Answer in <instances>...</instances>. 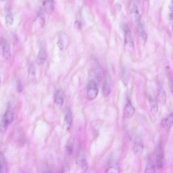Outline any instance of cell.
<instances>
[{"instance_id": "obj_18", "label": "cell", "mask_w": 173, "mask_h": 173, "mask_svg": "<svg viewBox=\"0 0 173 173\" xmlns=\"http://www.w3.org/2000/svg\"><path fill=\"white\" fill-rule=\"evenodd\" d=\"M137 31L138 33L140 36L141 37L142 39L144 41L146 40L147 36L146 33H145L144 29L141 22L140 23L136 24Z\"/></svg>"}, {"instance_id": "obj_17", "label": "cell", "mask_w": 173, "mask_h": 173, "mask_svg": "<svg viewBox=\"0 0 173 173\" xmlns=\"http://www.w3.org/2000/svg\"><path fill=\"white\" fill-rule=\"evenodd\" d=\"M158 97L159 101L162 103H165L166 100V94L163 88L159 87L158 89Z\"/></svg>"}, {"instance_id": "obj_16", "label": "cell", "mask_w": 173, "mask_h": 173, "mask_svg": "<svg viewBox=\"0 0 173 173\" xmlns=\"http://www.w3.org/2000/svg\"><path fill=\"white\" fill-rule=\"evenodd\" d=\"M65 120L67 125V130L69 129L72 123V116L69 109L66 110L65 115Z\"/></svg>"}, {"instance_id": "obj_2", "label": "cell", "mask_w": 173, "mask_h": 173, "mask_svg": "<svg viewBox=\"0 0 173 173\" xmlns=\"http://www.w3.org/2000/svg\"><path fill=\"white\" fill-rule=\"evenodd\" d=\"M13 118V113L11 108L9 106L2 117L1 125V131H4L6 130L12 122Z\"/></svg>"}, {"instance_id": "obj_25", "label": "cell", "mask_w": 173, "mask_h": 173, "mask_svg": "<svg viewBox=\"0 0 173 173\" xmlns=\"http://www.w3.org/2000/svg\"><path fill=\"white\" fill-rule=\"evenodd\" d=\"M168 8L170 12L169 16V19L171 20L173 19V0H172L170 3Z\"/></svg>"}, {"instance_id": "obj_19", "label": "cell", "mask_w": 173, "mask_h": 173, "mask_svg": "<svg viewBox=\"0 0 173 173\" xmlns=\"http://www.w3.org/2000/svg\"><path fill=\"white\" fill-rule=\"evenodd\" d=\"M120 78L123 83L127 86L128 81V73L125 69L122 68L120 71Z\"/></svg>"}, {"instance_id": "obj_12", "label": "cell", "mask_w": 173, "mask_h": 173, "mask_svg": "<svg viewBox=\"0 0 173 173\" xmlns=\"http://www.w3.org/2000/svg\"><path fill=\"white\" fill-rule=\"evenodd\" d=\"M46 53L45 49L44 48H41L38 52L37 57V62L39 65H42L45 63L46 61Z\"/></svg>"}, {"instance_id": "obj_29", "label": "cell", "mask_w": 173, "mask_h": 173, "mask_svg": "<svg viewBox=\"0 0 173 173\" xmlns=\"http://www.w3.org/2000/svg\"><path fill=\"white\" fill-rule=\"evenodd\" d=\"M45 18L44 17V16L42 15L41 14L40 15V22H41L40 24L41 26L42 27L45 26Z\"/></svg>"}, {"instance_id": "obj_30", "label": "cell", "mask_w": 173, "mask_h": 173, "mask_svg": "<svg viewBox=\"0 0 173 173\" xmlns=\"http://www.w3.org/2000/svg\"><path fill=\"white\" fill-rule=\"evenodd\" d=\"M115 9L118 11H119L122 9V5L119 2L117 3L115 5Z\"/></svg>"}, {"instance_id": "obj_21", "label": "cell", "mask_w": 173, "mask_h": 173, "mask_svg": "<svg viewBox=\"0 0 173 173\" xmlns=\"http://www.w3.org/2000/svg\"><path fill=\"white\" fill-rule=\"evenodd\" d=\"M155 165L151 159H150L145 170V173H153L155 171Z\"/></svg>"}, {"instance_id": "obj_22", "label": "cell", "mask_w": 173, "mask_h": 173, "mask_svg": "<svg viewBox=\"0 0 173 173\" xmlns=\"http://www.w3.org/2000/svg\"><path fill=\"white\" fill-rule=\"evenodd\" d=\"M5 20L8 25L9 26L12 25L14 22V20L11 14L10 13L7 14L5 17Z\"/></svg>"}, {"instance_id": "obj_26", "label": "cell", "mask_w": 173, "mask_h": 173, "mask_svg": "<svg viewBox=\"0 0 173 173\" xmlns=\"http://www.w3.org/2000/svg\"><path fill=\"white\" fill-rule=\"evenodd\" d=\"M95 76L96 79L98 82H100L102 77V74H101V71L99 70H97L95 71Z\"/></svg>"}, {"instance_id": "obj_1", "label": "cell", "mask_w": 173, "mask_h": 173, "mask_svg": "<svg viewBox=\"0 0 173 173\" xmlns=\"http://www.w3.org/2000/svg\"><path fill=\"white\" fill-rule=\"evenodd\" d=\"M98 93L97 83L94 80H91L88 83L87 90V98L88 100H93L97 97Z\"/></svg>"}, {"instance_id": "obj_6", "label": "cell", "mask_w": 173, "mask_h": 173, "mask_svg": "<svg viewBox=\"0 0 173 173\" xmlns=\"http://www.w3.org/2000/svg\"><path fill=\"white\" fill-rule=\"evenodd\" d=\"M65 95L63 91L61 89L57 90L54 96V103L57 105L61 106L63 105Z\"/></svg>"}, {"instance_id": "obj_32", "label": "cell", "mask_w": 173, "mask_h": 173, "mask_svg": "<svg viewBox=\"0 0 173 173\" xmlns=\"http://www.w3.org/2000/svg\"><path fill=\"white\" fill-rule=\"evenodd\" d=\"M172 32L173 33V26L172 28Z\"/></svg>"}, {"instance_id": "obj_27", "label": "cell", "mask_w": 173, "mask_h": 173, "mask_svg": "<svg viewBox=\"0 0 173 173\" xmlns=\"http://www.w3.org/2000/svg\"><path fill=\"white\" fill-rule=\"evenodd\" d=\"M23 83L20 80H18L17 82V89L19 92H21L23 91Z\"/></svg>"}, {"instance_id": "obj_24", "label": "cell", "mask_w": 173, "mask_h": 173, "mask_svg": "<svg viewBox=\"0 0 173 173\" xmlns=\"http://www.w3.org/2000/svg\"><path fill=\"white\" fill-rule=\"evenodd\" d=\"M119 167L116 166H112L109 167L107 170L106 172L107 173H117L119 172Z\"/></svg>"}, {"instance_id": "obj_23", "label": "cell", "mask_w": 173, "mask_h": 173, "mask_svg": "<svg viewBox=\"0 0 173 173\" xmlns=\"http://www.w3.org/2000/svg\"><path fill=\"white\" fill-rule=\"evenodd\" d=\"M57 45L58 47L59 50L62 51L63 50L64 48V41L63 39L61 36H60L57 42Z\"/></svg>"}, {"instance_id": "obj_11", "label": "cell", "mask_w": 173, "mask_h": 173, "mask_svg": "<svg viewBox=\"0 0 173 173\" xmlns=\"http://www.w3.org/2000/svg\"><path fill=\"white\" fill-rule=\"evenodd\" d=\"M43 7L45 11L49 14L53 12L54 9L53 0H43Z\"/></svg>"}, {"instance_id": "obj_31", "label": "cell", "mask_w": 173, "mask_h": 173, "mask_svg": "<svg viewBox=\"0 0 173 173\" xmlns=\"http://www.w3.org/2000/svg\"><path fill=\"white\" fill-rule=\"evenodd\" d=\"M74 26L77 29H80L81 27V24L79 21H76L74 23Z\"/></svg>"}, {"instance_id": "obj_7", "label": "cell", "mask_w": 173, "mask_h": 173, "mask_svg": "<svg viewBox=\"0 0 173 173\" xmlns=\"http://www.w3.org/2000/svg\"><path fill=\"white\" fill-rule=\"evenodd\" d=\"M77 165L80 167L84 171H87L88 168V164L86 159L84 157L81 153H79L76 158Z\"/></svg>"}, {"instance_id": "obj_10", "label": "cell", "mask_w": 173, "mask_h": 173, "mask_svg": "<svg viewBox=\"0 0 173 173\" xmlns=\"http://www.w3.org/2000/svg\"><path fill=\"white\" fill-rule=\"evenodd\" d=\"M27 78L31 83H34L36 81V70L35 66L33 63L29 65Z\"/></svg>"}, {"instance_id": "obj_8", "label": "cell", "mask_w": 173, "mask_h": 173, "mask_svg": "<svg viewBox=\"0 0 173 173\" xmlns=\"http://www.w3.org/2000/svg\"><path fill=\"white\" fill-rule=\"evenodd\" d=\"M135 110L131 101L129 100L126 104L124 110V116L126 118H130L133 116Z\"/></svg>"}, {"instance_id": "obj_15", "label": "cell", "mask_w": 173, "mask_h": 173, "mask_svg": "<svg viewBox=\"0 0 173 173\" xmlns=\"http://www.w3.org/2000/svg\"><path fill=\"white\" fill-rule=\"evenodd\" d=\"M143 149L141 140L139 137H137L134 140L133 149L134 153H137L141 151Z\"/></svg>"}, {"instance_id": "obj_9", "label": "cell", "mask_w": 173, "mask_h": 173, "mask_svg": "<svg viewBox=\"0 0 173 173\" xmlns=\"http://www.w3.org/2000/svg\"><path fill=\"white\" fill-rule=\"evenodd\" d=\"M125 45L129 46L131 48H133L134 43L131 32L129 28L126 27L125 29Z\"/></svg>"}, {"instance_id": "obj_4", "label": "cell", "mask_w": 173, "mask_h": 173, "mask_svg": "<svg viewBox=\"0 0 173 173\" xmlns=\"http://www.w3.org/2000/svg\"><path fill=\"white\" fill-rule=\"evenodd\" d=\"M156 163L158 168H162L164 161V152L162 146L161 144H159L156 148Z\"/></svg>"}, {"instance_id": "obj_14", "label": "cell", "mask_w": 173, "mask_h": 173, "mask_svg": "<svg viewBox=\"0 0 173 173\" xmlns=\"http://www.w3.org/2000/svg\"><path fill=\"white\" fill-rule=\"evenodd\" d=\"M8 165L3 154L1 152L0 156V172L5 173L7 172Z\"/></svg>"}, {"instance_id": "obj_33", "label": "cell", "mask_w": 173, "mask_h": 173, "mask_svg": "<svg viewBox=\"0 0 173 173\" xmlns=\"http://www.w3.org/2000/svg\"><path fill=\"white\" fill-rule=\"evenodd\" d=\"M1 2H3L4 1V0H1Z\"/></svg>"}, {"instance_id": "obj_5", "label": "cell", "mask_w": 173, "mask_h": 173, "mask_svg": "<svg viewBox=\"0 0 173 173\" xmlns=\"http://www.w3.org/2000/svg\"><path fill=\"white\" fill-rule=\"evenodd\" d=\"M173 125V112L165 118L161 122V125L165 130L168 131Z\"/></svg>"}, {"instance_id": "obj_3", "label": "cell", "mask_w": 173, "mask_h": 173, "mask_svg": "<svg viewBox=\"0 0 173 173\" xmlns=\"http://www.w3.org/2000/svg\"><path fill=\"white\" fill-rule=\"evenodd\" d=\"M1 46L3 56L5 60H9L11 57L10 46L7 41L3 37L1 38Z\"/></svg>"}, {"instance_id": "obj_20", "label": "cell", "mask_w": 173, "mask_h": 173, "mask_svg": "<svg viewBox=\"0 0 173 173\" xmlns=\"http://www.w3.org/2000/svg\"><path fill=\"white\" fill-rule=\"evenodd\" d=\"M103 94L105 97H108L110 94L111 88L110 86L107 79L104 82L103 87Z\"/></svg>"}, {"instance_id": "obj_28", "label": "cell", "mask_w": 173, "mask_h": 173, "mask_svg": "<svg viewBox=\"0 0 173 173\" xmlns=\"http://www.w3.org/2000/svg\"><path fill=\"white\" fill-rule=\"evenodd\" d=\"M66 152L68 155H70L73 152V147L72 145H68L66 147Z\"/></svg>"}, {"instance_id": "obj_13", "label": "cell", "mask_w": 173, "mask_h": 173, "mask_svg": "<svg viewBox=\"0 0 173 173\" xmlns=\"http://www.w3.org/2000/svg\"><path fill=\"white\" fill-rule=\"evenodd\" d=\"M149 102L151 111L153 113L156 114L158 109V105L157 100L156 99L152 96H149Z\"/></svg>"}]
</instances>
